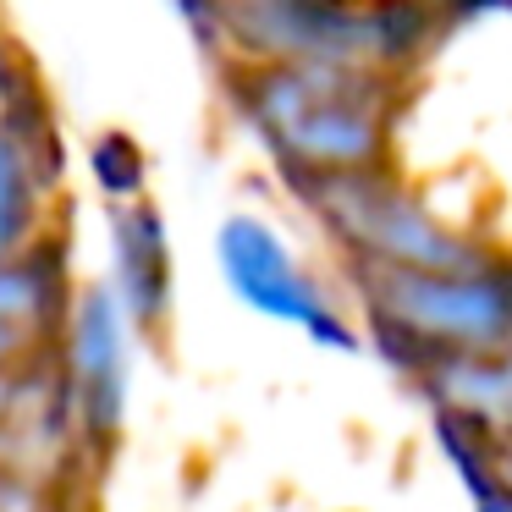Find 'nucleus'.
I'll list each match as a JSON object with an SVG mask.
<instances>
[{"mask_svg": "<svg viewBox=\"0 0 512 512\" xmlns=\"http://www.w3.org/2000/svg\"><path fill=\"white\" fill-rule=\"evenodd\" d=\"M391 171L512 248V0H424L397 78Z\"/></svg>", "mask_w": 512, "mask_h": 512, "instance_id": "f257e3e1", "label": "nucleus"}, {"mask_svg": "<svg viewBox=\"0 0 512 512\" xmlns=\"http://www.w3.org/2000/svg\"><path fill=\"white\" fill-rule=\"evenodd\" d=\"M402 61L375 56H287L226 72L232 111L292 204L364 171L391 166Z\"/></svg>", "mask_w": 512, "mask_h": 512, "instance_id": "f03ea898", "label": "nucleus"}, {"mask_svg": "<svg viewBox=\"0 0 512 512\" xmlns=\"http://www.w3.org/2000/svg\"><path fill=\"white\" fill-rule=\"evenodd\" d=\"M215 259L221 276L254 314H270L281 325H298L303 336L325 347H353L358 342V314L347 287H331L298 248L287 243L276 221L254 210H232L215 232Z\"/></svg>", "mask_w": 512, "mask_h": 512, "instance_id": "7ed1b4c3", "label": "nucleus"}, {"mask_svg": "<svg viewBox=\"0 0 512 512\" xmlns=\"http://www.w3.org/2000/svg\"><path fill=\"white\" fill-rule=\"evenodd\" d=\"M116 270H122V309L133 320H155L166 309L171 254L160 215L144 199H122V210H116Z\"/></svg>", "mask_w": 512, "mask_h": 512, "instance_id": "20e7f679", "label": "nucleus"}, {"mask_svg": "<svg viewBox=\"0 0 512 512\" xmlns=\"http://www.w3.org/2000/svg\"><path fill=\"white\" fill-rule=\"evenodd\" d=\"M28 215H34V177L23 166V144L0 138V259L28 232Z\"/></svg>", "mask_w": 512, "mask_h": 512, "instance_id": "39448f33", "label": "nucleus"}, {"mask_svg": "<svg viewBox=\"0 0 512 512\" xmlns=\"http://www.w3.org/2000/svg\"><path fill=\"white\" fill-rule=\"evenodd\" d=\"M391 6H424V0H391Z\"/></svg>", "mask_w": 512, "mask_h": 512, "instance_id": "423d86ee", "label": "nucleus"}]
</instances>
